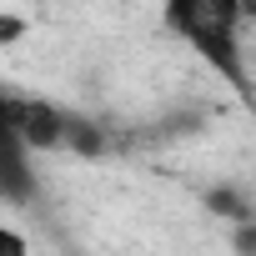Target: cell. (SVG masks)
<instances>
[{"mask_svg":"<svg viewBox=\"0 0 256 256\" xmlns=\"http://www.w3.org/2000/svg\"><path fill=\"white\" fill-rule=\"evenodd\" d=\"M166 26L186 46H196L241 96L251 90L246 70H241V40H236V30H241V0H166Z\"/></svg>","mask_w":256,"mask_h":256,"instance_id":"1","label":"cell"},{"mask_svg":"<svg viewBox=\"0 0 256 256\" xmlns=\"http://www.w3.org/2000/svg\"><path fill=\"white\" fill-rule=\"evenodd\" d=\"M0 120H6L30 151H66V110L50 106L46 96L0 86Z\"/></svg>","mask_w":256,"mask_h":256,"instance_id":"2","label":"cell"},{"mask_svg":"<svg viewBox=\"0 0 256 256\" xmlns=\"http://www.w3.org/2000/svg\"><path fill=\"white\" fill-rule=\"evenodd\" d=\"M36 196V176H30V146L0 120V201L26 206Z\"/></svg>","mask_w":256,"mask_h":256,"instance_id":"3","label":"cell"},{"mask_svg":"<svg viewBox=\"0 0 256 256\" xmlns=\"http://www.w3.org/2000/svg\"><path fill=\"white\" fill-rule=\"evenodd\" d=\"M66 146H70V151H80V156H100V151H106L100 126H96V120H86V116H76V110H66Z\"/></svg>","mask_w":256,"mask_h":256,"instance_id":"4","label":"cell"},{"mask_svg":"<svg viewBox=\"0 0 256 256\" xmlns=\"http://www.w3.org/2000/svg\"><path fill=\"white\" fill-rule=\"evenodd\" d=\"M206 206H211V211H221V216H231V221H246V216H251V206L241 201V191H226V186H221V191H211V196H206Z\"/></svg>","mask_w":256,"mask_h":256,"instance_id":"5","label":"cell"},{"mask_svg":"<svg viewBox=\"0 0 256 256\" xmlns=\"http://www.w3.org/2000/svg\"><path fill=\"white\" fill-rule=\"evenodd\" d=\"M231 246H236V251H246V256H256V216L236 221V231H231Z\"/></svg>","mask_w":256,"mask_h":256,"instance_id":"6","label":"cell"},{"mask_svg":"<svg viewBox=\"0 0 256 256\" xmlns=\"http://www.w3.org/2000/svg\"><path fill=\"white\" fill-rule=\"evenodd\" d=\"M30 251V241L20 236V231H10V226H0V256H26Z\"/></svg>","mask_w":256,"mask_h":256,"instance_id":"7","label":"cell"},{"mask_svg":"<svg viewBox=\"0 0 256 256\" xmlns=\"http://www.w3.org/2000/svg\"><path fill=\"white\" fill-rule=\"evenodd\" d=\"M26 36V20L20 16H0V46H10V40H20Z\"/></svg>","mask_w":256,"mask_h":256,"instance_id":"8","label":"cell"},{"mask_svg":"<svg viewBox=\"0 0 256 256\" xmlns=\"http://www.w3.org/2000/svg\"><path fill=\"white\" fill-rule=\"evenodd\" d=\"M241 20H256V0H241Z\"/></svg>","mask_w":256,"mask_h":256,"instance_id":"9","label":"cell"}]
</instances>
